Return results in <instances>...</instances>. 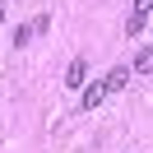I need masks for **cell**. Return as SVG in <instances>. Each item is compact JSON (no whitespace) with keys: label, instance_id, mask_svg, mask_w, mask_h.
<instances>
[{"label":"cell","instance_id":"obj_1","mask_svg":"<svg viewBox=\"0 0 153 153\" xmlns=\"http://www.w3.org/2000/svg\"><path fill=\"white\" fill-rule=\"evenodd\" d=\"M60 84H65V88H84L88 84V65H84V60H70V70H65Z\"/></svg>","mask_w":153,"mask_h":153},{"label":"cell","instance_id":"obj_2","mask_svg":"<svg viewBox=\"0 0 153 153\" xmlns=\"http://www.w3.org/2000/svg\"><path fill=\"white\" fill-rule=\"evenodd\" d=\"M102 97H107L102 84H84V111H97V107H102Z\"/></svg>","mask_w":153,"mask_h":153},{"label":"cell","instance_id":"obj_3","mask_svg":"<svg viewBox=\"0 0 153 153\" xmlns=\"http://www.w3.org/2000/svg\"><path fill=\"white\" fill-rule=\"evenodd\" d=\"M125 84H130V70H125V65H116L111 74L102 79V88H107V93H116V88H125Z\"/></svg>","mask_w":153,"mask_h":153},{"label":"cell","instance_id":"obj_4","mask_svg":"<svg viewBox=\"0 0 153 153\" xmlns=\"http://www.w3.org/2000/svg\"><path fill=\"white\" fill-rule=\"evenodd\" d=\"M144 28H149V10H134L130 19H125V33H130V37H139Z\"/></svg>","mask_w":153,"mask_h":153},{"label":"cell","instance_id":"obj_5","mask_svg":"<svg viewBox=\"0 0 153 153\" xmlns=\"http://www.w3.org/2000/svg\"><path fill=\"white\" fill-rule=\"evenodd\" d=\"M149 65H153V51H139L134 56V74H149Z\"/></svg>","mask_w":153,"mask_h":153},{"label":"cell","instance_id":"obj_6","mask_svg":"<svg viewBox=\"0 0 153 153\" xmlns=\"http://www.w3.org/2000/svg\"><path fill=\"white\" fill-rule=\"evenodd\" d=\"M0 23H5V5H0Z\"/></svg>","mask_w":153,"mask_h":153}]
</instances>
